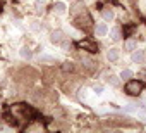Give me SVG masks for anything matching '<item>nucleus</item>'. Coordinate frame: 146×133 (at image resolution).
Segmentation results:
<instances>
[{
	"mask_svg": "<svg viewBox=\"0 0 146 133\" xmlns=\"http://www.w3.org/2000/svg\"><path fill=\"white\" fill-rule=\"evenodd\" d=\"M124 90H125L127 95H139V93L143 92V83L137 81V80H127Z\"/></svg>",
	"mask_w": 146,
	"mask_h": 133,
	"instance_id": "nucleus-1",
	"label": "nucleus"
},
{
	"mask_svg": "<svg viewBox=\"0 0 146 133\" xmlns=\"http://www.w3.org/2000/svg\"><path fill=\"white\" fill-rule=\"evenodd\" d=\"M65 38H67V36L64 35L62 30H55V31H52V35H50V42H52L53 45H60Z\"/></svg>",
	"mask_w": 146,
	"mask_h": 133,
	"instance_id": "nucleus-2",
	"label": "nucleus"
},
{
	"mask_svg": "<svg viewBox=\"0 0 146 133\" xmlns=\"http://www.w3.org/2000/svg\"><path fill=\"white\" fill-rule=\"evenodd\" d=\"M78 45H79V48H83V50H88V52H91V54L98 52V47H96V43H95V42H91V40H81Z\"/></svg>",
	"mask_w": 146,
	"mask_h": 133,
	"instance_id": "nucleus-3",
	"label": "nucleus"
},
{
	"mask_svg": "<svg viewBox=\"0 0 146 133\" xmlns=\"http://www.w3.org/2000/svg\"><path fill=\"white\" fill-rule=\"evenodd\" d=\"M131 60H132L134 64H143V62H144V52L139 50V48L132 50V54H131Z\"/></svg>",
	"mask_w": 146,
	"mask_h": 133,
	"instance_id": "nucleus-4",
	"label": "nucleus"
},
{
	"mask_svg": "<svg viewBox=\"0 0 146 133\" xmlns=\"http://www.w3.org/2000/svg\"><path fill=\"white\" fill-rule=\"evenodd\" d=\"M107 57H108V60H110V62H117V60H119V57H120L119 48H108Z\"/></svg>",
	"mask_w": 146,
	"mask_h": 133,
	"instance_id": "nucleus-5",
	"label": "nucleus"
},
{
	"mask_svg": "<svg viewBox=\"0 0 146 133\" xmlns=\"http://www.w3.org/2000/svg\"><path fill=\"white\" fill-rule=\"evenodd\" d=\"M38 60H40L41 64H48V66H53V64H57L55 57H52V55H46V54H41V55L38 57Z\"/></svg>",
	"mask_w": 146,
	"mask_h": 133,
	"instance_id": "nucleus-6",
	"label": "nucleus"
},
{
	"mask_svg": "<svg viewBox=\"0 0 146 133\" xmlns=\"http://www.w3.org/2000/svg\"><path fill=\"white\" fill-rule=\"evenodd\" d=\"M83 12H84V4H83V2H76L74 7L70 9V14H72V16H79V14H83Z\"/></svg>",
	"mask_w": 146,
	"mask_h": 133,
	"instance_id": "nucleus-7",
	"label": "nucleus"
},
{
	"mask_svg": "<svg viewBox=\"0 0 146 133\" xmlns=\"http://www.w3.org/2000/svg\"><path fill=\"white\" fill-rule=\"evenodd\" d=\"M95 31H96V35H98V36H105V35L108 33V26H107L105 23H98Z\"/></svg>",
	"mask_w": 146,
	"mask_h": 133,
	"instance_id": "nucleus-8",
	"label": "nucleus"
},
{
	"mask_svg": "<svg viewBox=\"0 0 146 133\" xmlns=\"http://www.w3.org/2000/svg\"><path fill=\"white\" fill-rule=\"evenodd\" d=\"M19 55H21L24 60H29V59H33V52H31V48H29V47H23V48L19 50Z\"/></svg>",
	"mask_w": 146,
	"mask_h": 133,
	"instance_id": "nucleus-9",
	"label": "nucleus"
},
{
	"mask_svg": "<svg viewBox=\"0 0 146 133\" xmlns=\"http://www.w3.org/2000/svg\"><path fill=\"white\" fill-rule=\"evenodd\" d=\"M102 17H103L105 21H112V19H113V11H112L110 7H103V9H102Z\"/></svg>",
	"mask_w": 146,
	"mask_h": 133,
	"instance_id": "nucleus-10",
	"label": "nucleus"
},
{
	"mask_svg": "<svg viewBox=\"0 0 146 133\" xmlns=\"http://www.w3.org/2000/svg\"><path fill=\"white\" fill-rule=\"evenodd\" d=\"M105 80H107V83H108V85H112V87H115V88L120 85V80H119V76H115V75H107V78H105Z\"/></svg>",
	"mask_w": 146,
	"mask_h": 133,
	"instance_id": "nucleus-11",
	"label": "nucleus"
},
{
	"mask_svg": "<svg viewBox=\"0 0 146 133\" xmlns=\"http://www.w3.org/2000/svg\"><path fill=\"white\" fill-rule=\"evenodd\" d=\"M29 30H31L33 33H38V31H41V23H40V21H36V19L29 21Z\"/></svg>",
	"mask_w": 146,
	"mask_h": 133,
	"instance_id": "nucleus-12",
	"label": "nucleus"
},
{
	"mask_svg": "<svg viewBox=\"0 0 146 133\" xmlns=\"http://www.w3.org/2000/svg\"><path fill=\"white\" fill-rule=\"evenodd\" d=\"M124 48H125L127 52H132V50L137 48V42H136V40H127V42L124 43Z\"/></svg>",
	"mask_w": 146,
	"mask_h": 133,
	"instance_id": "nucleus-13",
	"label": "nucleus"
},
{
	"mask_svg": "<svg viewBox=\"0 0 146 133\" xmlns=\"http://www.w3.org/2000/svg\"><path fill=\"white\" fill-rule=\"evenodd\" d=\"M81 60L84 62L86 68H93V66H95V60H93L90 55H86V54H83V55H81Z\"/></svg>",
	"mask_w": 146,
	"mask_h": 133,
	"instance_id": "nucleus-14",
	"label": "nucleus"
},
{
	"mask_svg": "<svg viewBox=\"0 0 146 133\" xmlns=\"http://www.w3.org/2000/svg\"><path fill=\"white\" fill-rule=\"evenodd\" d=\"M132 76H134V73H132L131 69H122V73H120V76H119V78H120V80H124V81H127V80H131Z\"/></svg>",
	"mask_w": 146,
	"mask_h": 133,
	"instance_id": "nucleus-15",
	"label": "nucleus"
},
{
	"mask_svg": "<svg viewBox=\"0 0 146 133\" xmlns=\"http://www.w3.org/2000/svg\"><path fill=\"white\" fill-rule=\"evenodd\" d=\"M53 11H55L57 14H64V12H65V5H64L62 2H55V4H53Z\"/></svg>",
	"mask_w": 146,
	"mask_h": 133,
	"instance_id": "nucleus-16",
	"label": "nucleus"
},
{
	"mask_svg": "<svg viewBox=\"0 0 146 133\" xmlns=\"http://www.w3.org/2000/svg\"><path fill=\"white\" fill-rule=\"evenodd\" d=\"M110 38H112L113 42H119V40H120V28H113V30L110 31Z\"/></svg>",
	"mask_w": 146,
	"mask_h": 133,
	"instance_id": "nucleus-17",
	"label": "nucleus"
},
{
	"mask_svg": "<svg viewBox=\"0 0 146 133\" xmlns=\"http://www.w3.org/2000/svg\"><path fill=\"white\" fill-rule=\"evenodd\" d=\"M62 69H64L65 73H67V71L70 73V71H74V64H72V62H64V64H62Z\"/></svg>",
	"mask_w": 146,
	"mask_h": 133,
	"instance_id": "nucleus-18",
	"label": "nucleus"
},
{
	"mask_svg": "<svg viewBox=\"0 0 146 133\" xmlns=\"http://www.w3.org/2000/svg\"><path fill=\"white\" fill-rule=\"evenodd\" d=\"M93 90H95V93H96V95L103 93V87H102V85H95V87H93Z\"/></svg>",
	"mask_w": 146,
	"mask_h": 133,
	"instance_id": "nucleus-19",
	"label": "nucleus"
},
{
	"mask_svg": "<svg viewBox=\"0 0 146 133\" xmlns=\"http://www.w3.org/2000/svg\"><path fill=\"white\" fill-rule=\"evenodd\" d=\"M79 99H81V100L86 99V88H81V90H79Z\"/></svg>",
	"mask_w": 146,
	"mask_h": 133,
	"instance_id": "nucleus-20",
	"label": "nucleus"
},
{
	"mask_svg": "<svg viewBox=\"0 0 146 133\" xmlns=\"http://www.w3.org/2000/svg\"><path fill=\"white\" fill-rule=\"evenodd\" d=\"M124 111H125V112H134V107H132V105H125Z\"/></svg>",
	"mask_w": 146,
	"mask_h": 133,
	"instance_id": "nucleus-21",
	"label": "nucleus"
},
{
	"mask_svg": "<svg viewBox=\"0 0 146 133\" xmlns=\"http://www.w3.org/2000/svg\"><path fill=\"white\" fill-rule=\"evenodd\" d=\"M139 118H141V119H144V121H146V114H144V112H139Z\"/></svg>",
	"mask_w": 146,
	"mask_h": 133,
	"instance_id": "nucleus-22",
	"label": "nucleus"
}]
</instances>
